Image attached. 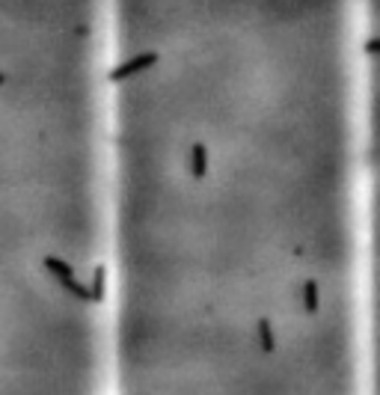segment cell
<instances>
[{
	"label": "cell",
	"mask_w": 380,
	"mask_h": 395,
	"mask_svg": "<svg viewBox=\"0 0 380 395\" xmlns=\"http://www.w3.org/2000/svg\"><path fill=\"white\" fill-rule=\"evenodd\" d=\"M104 0H0V395H107Z\"/></svg>",
	"instance_id": "cell-2"
},
{
	"label": "cell",
	"mask_w": 380,
	"mask_h": 395,
	"mask_svg": "<svg viewBox=\"0 0 380 395\" xmlns=\"http://www.w3.org/2000/svg\"><path fill=\"white\" fill-rule=\"evenodd\" d=\"M107 395H372V0H104Z\"/></svg>",
	"instance_id": "cell-1"
}]
</instances>
